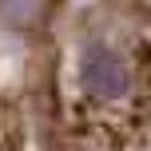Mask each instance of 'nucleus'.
Returning <instances> with one entry per match:
<instances>
[{
	"mask_svg": "<svg viewBox=\"0 0 151 151\" xmlns=\"http://www.w3.org/2000/svg\"><path fill=\"white\" fill-rule=\"evenodd\" d=\"M80 76H83V88L99 99H115V96L127 91V68H123V60L107 44H88L83 48Z\"/></svg>",
	"mask_w": 151,
	"mask_h": 151,
	"instance_id": "f257e3e1",
	"label": "nucleus"
}]
</instances>
